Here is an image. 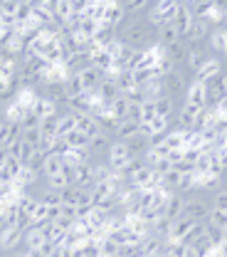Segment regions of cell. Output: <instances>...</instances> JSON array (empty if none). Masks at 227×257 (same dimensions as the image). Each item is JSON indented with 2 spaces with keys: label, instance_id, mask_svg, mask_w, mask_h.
<instances>
[{
  "label": "cell",
  "instance_id": "cell-30",
  "mask_svg": "<svg viewBox=\"0 0 227 257\" xmlns=\"http://www.w3.org/2000/svg\"><path fill=\"white\" fill-rule=\"evenodd\" d=\"M178 40H183V35L178 32V28L173 25V23H168V25H163L158 28V45H173V42H178Z\"/></svg>",
  "mask_w": 227,
  "mask_h": 257
},
{
  "label": "cell",
  "instance_id": "cell-32",
  "mask_svg": "<svg viewBox=\"0 0 227 257\" xmlns=\"http://www.w3.org/2000/svg\"><path fill=\"white\" fill-rule=\"evenodd\" d=\"M42 242H45V237H42L40 227H37V225H28V227H25V252L40 247Z\"/></svg>",
  "mask_w": 227,
  "mask_h": 257
},
{
  "label": "cell",
  "instance_id": "cell-9",
  "mask_svg": "<svg viewBox=\"0 0 227 257\" xmlns=\"http://www.w3.org/2000/svg\"><path fill=\"white\" fill-rule=\"evenodd\" d=\"M72 186L92 188L94 186V163H79L72 168Z\"/></svg>",
  "mask_w": 227,
  "mask_h": 257
},
{
  "label": "cell",
  "instance_id": "cell-25",
  "mask_svg": "<svg viewBox=\"0 0 227 257\" xmlns=\"http://www.w3.org/2000/svg\"><path fill=\"white\" fill-rule=\"evenodd\" d=\"M193 20H195V15H193V10H190V5H180L178 13H175V18H173V25L178 28L180 35H185L188 28L193 25Z\"/></svg>",
  "mask_w": 227,
  "mask_h": 257
},
{
  "label": "cell",
  "instance_id": "cell-40",
  "mask_svg": "<svg viewBox=\"0 0 227 257\" xmlns=\"http://www.w3.org/2000/svg\"><path fill=\"white\" fill-rule=\"evenodd\" d=\"M67 144L69 149H89V136H84L82 131H72L67 136Z\"/></svg>",
  "mask_w": 227,
  "mask_h": 257
},
{
  "label": "cell",
  "instance_id": "cell-24",
  "mask_svg": "<svg viewBox=\"0 0 227 257\" xmlns=\"http://www.w3.org/2000/svg\"><path fill=\"white\" fill-rule=\"evenodd\" d=\"M8 149V156H13V159H18L20 163H28V159H30V154H33L35 149L30 146V144H25L23 139H18V141H13V144H8L5 146Z\"/></svg>",
  "mask_w": 227,
  "mask_h": 257
},
{
  "label": "cell",
  "instance_id": "cell-49",
  "mask_svg": "<svg viewBox=\"0 0 227 257\" xmlns=\"http://www.w3.org/2000/svg\"><path fill=\"white\" fill-rule=\"evenodd\" d=\"M178 3H180V5H193L195 0H178Z\"/></svg>",
  "mask_w": 227,
  "mask_h": 257
},
{
  "label": "cell",
  "instance_id": "cell-8",
  "mask_svg": "<svg viewBox=\"0 0 227 257\" xmlns=\"http://www.w3.org/2000/svg\"><path fill=\"white\" fill-rule=\"evenodd\" d=\"M153 101H156V114H158L161 119H168L170 126H173V119L178 116L183 101H178V99H173V96H168V94L158 96V99H153Z\"/></svg>",
  "mask_w": 227,
  "mask_h": 257
},
{
  "label": "cell",
  "instance_id": "cell-1",
  "mask_svg": "<svg viewBox=\"0 0 227 257\" xmlns=\"http://www.w3.org/2000/svg\"><path fill=\"white\" fill-rule=\"evenodd\" d=\"M116 37L131 50H148L158 45V28L146 15H133L124 20V25L116 30Z\"/></svg>",
  "mask_w": 227,
  "mask_h": 257
},
{
  "label": "cell",
  "instance_id": "cell-41",
  "mask_svg": "<svg viewBox=\"0 0 227 257\" xmlns=\"http://www.w3.org/2000/svg\"><path fill=\"white\" fill-rule=\"evenodd\" d=\"M23 141L30 144L33 149H40V141H42V128H23Z\"/></svg>",
  "mask_w": 227,
  "mask_h": 257
},
{
  "label": "cell",
  "instance_id": "cell-29",
  "mask_svg": "<svg viewBox=\"0 0 227 257\" xmlns=\"http://www.w3.org/2000/svg\"><path fill=\"white\" fill-rule=\"evenodd\" d=\"M151 3L153 0H121V5H124V10H126L129 18H133V15H146L151 10Z\"/></svg>",
  "mask_w": 227,
  "mask_h": 257
},
{
  "label": "cell",
  "instance_id": "cell-3",
  "mask_svg": "<svg viewBox=\"0 0 227 257\" xmlns=\"http://www.w3.org/2000/svg\"><path fill=\"white\" fill-rule=\"evenodd\" d=\"M104 161L109 163V168H111L114 173H124V168L133 161V151L129 149L126 141H116V139H114V144L109 146V151H106Z\"/></svg>",
  "mask_w": 227,
  "mask_h": 257
},
{
  "label": "cell",
  "instance_id": "cell-13",
  "mask_svg": "<svg viewBox=\"0 0 227 257\" xmlns=\"http://www.w3.org/2000/svg\"><path fill=\"white\" fill-rule=\"evenodd\" d=\"M163 55L175 64L178 69H183V67H185V60H188V42L178 40V42H173V45H165V47H163Z\"/></svg>",
  "mask_w": 227,
  "mask_h": 257
},
{
  "label": "cell",
  "instance_id": "cell-2",
  "mask_svg": "<svg viewBox=\"0 0 227 257\" xmlns=\"http://www.w3.org/2000/svg\"><path fill=\"white\" fill-rule=\"evenodd\" d=\"M185 213L183 215H188L190 220H197V223H205L207 220V215H210V210H212V203H210V195H205L202 191H190L185 193Z\"/></svg>",
  "mask_w": 227,
  "mask_h": 257
},
{
  "label": "cell",
  "instance_id": "cell-26",
  "mask_svg": "<svg viewBox=\"0 0 227 257\" xmlns=\"http://www.w3.org/2000/svg\"><path fill=\"white\" fill-rule=\"evenodd\" d=\"M114 40H116V28H114V25H106V23H101L97 35L92 37V42L99 45V47H109Z\"/></svg>",
  "mask_w": 227,
  "mask_h": 257
},
{
  "label": "cell",
  "instance_id": "cell-23",
  "mask_svg": "<svg viewBox=\"0 0 227 257\" xmlns=\"http://www.w3.org/2000/svg\"><path fill=\"white\" fill-rule=\"evenodd\" d=\"M89 64H92L89 52H72V57L65 62V69H67V74H79V72L87 69Z\"/></svg>",
  "mask_w": 227,
  "mask_h": 257
},
{
  "label": "cell",
  "instance_id": "cell-33",
  "mask_svg": "<svg viewBox=\"0 0 227 257\" xmlns=\"http://www.w3.org/2000/svg\"><path fill=\"white\" fill-rule=\"evenodd\" d=\"M131 77L138 87H146L151 79H156V72H153V67H138V69H131Z\"/></svg>",
  "mask_w": 227,
  "mask_h": 257
},
{
  "label": "cell",
  "instance_id": "cell-15",
  "mask_svg": "<svg viewBox=\"0 0 227 257\" xmlns=\"http://www.w3.org/2000/svg\"><path fill=\"white\" fill-rule=\"evenodd\" d=\"M30 109H33L40 119H50V116H57V114H60V109H57V106H55L45 94H35Z\"/></svg>",
  "mask_w": 227,
  "mask_h": 257
},
{
  "label": "cell",
  "instance_id": "cell-5",
  "mask_svg": "<svg viewBox=\"0 0 227 257\" xmlns=\"http://www.w3.org/2000/svg\"><path fill=\"white\" fill-rule=\"evenodd\" d=\"M210 60V50H207V45L205 42H195V45H188V60H185V67H183V72L188 74V77H193L195 72L202 67V64Z\"/></svg>",
  "mask_w": 227,
  "mask_h": 257
},
{
  "label": "cell",
  "instance_id": "cell-20",
  "mask_svg": "<svg viewBox=\"0 0 227 257\" xmlns=\"http://www.w3.org/2000/svg\"><path fill=\"white\" fill-rule=\"evenodd\" d=\"M79 77H82V84H84V89H87V92H97V87L104 82V72L97 69L94 64H89L87 69H82V72H79Z\"/></svg>",
  "mask_w": 227,
  "mask_h": 257
},
{
  "label": "cell",
  "instance_id": "cell-37",
  "mask_svg": "<svg viewBox=\"0 0 227 257\" xmlns=\"http://www.w3.org/2000/svg\"><path fill=\"white\" fill-rule=\"evenodd\" d=\"M205 223H207V225H212V227H220V230H225V227H227V210H220V208H212Z\"/></svg>",
  "mask_w": 227,
  "mask_h": 257
},
{
  "label": "cell",
  "instance_id": "cell-7",
  "mask_svg": "<svg viewBox=\"0 0 227 257\" xmlns=\"http://www.w3.org/2000/svg\"><path fill=\"white\" fill-rule=\"evenodd\" d=\"M212 23H210V18H195L193 25L188 28V32L183 35V42H188V45H195V42H205L207 37H210V32H212Z\"/></svg>",
  "mask_w": 227,
  "mask_h": 257
},
{
  "label": "cell",
  "instance_id": "cell-27",
  "mask_svg": "<svg viewBox=\"0 0 227 257\" xmlns=\"http://www.w3.org/2000/svg\"><path fill=\"white\" fill-rule=\"evenodd\" d=\"M129 109H131V104H129V99H126L124 94H119L111 104H109V106H106V111H109L114 119H119V121L129 116Z\"/></svg>",
  "mask_w": 227,
  "mask_h": 257
},
{
  "label": "cell",
  "instance_id": "cell-18",
  "mask_svg": "<svg viewBox=\"0 0 227 257\" xmlns=\"http://www.w3.org/2000/svg\"><path fill=\"white\" fill-rule=\"evenodd\" d=\"M89 60H92V64H94L97 69H101V72H109V69L114 67V57H111L104 47L94 45V42H92V47H89Z\"/></svg>",
  "mask_w": 227,
  "mask_h": 257
},
{
  "label": "cell",
  "instance_id": "cell-6",
  "mask_svg": "<svg viewBox=\"0 0 227 257\" xmlns=\"http://www.w3.org/2000/svg\"><path fill=\"white\" fill-rule=\"evenodd\" d=\"M227 69V62L222 60V57H215V55H210V60L202 64L197 72L193 74V79H197V82H202V84H207V82H212L215 77H220L222 72Z\"/></svg>",
  "mask_w": 227,
  "mask_h": 257
},
{
  "label": "cell",
  "instance_id": "cell-35",
  "mask_svg": "<svg viewBox=\"0 0 227 257\" xmlns=\"http://www.w3.org/2000/svg\"><path fill=\"white\" fill-rule=\"evenodd\" d=\"M156 116H158V114H156V101H153V99H146V101L141 104V126H148Z\"/></svg>",
  "mask_w": 227,
  "mask_h": 257
},
{
  "label": "cell",
  "instance_id": "cell-44",
  "mask_svg": "<svg viewBox=\"0 0 227 257\" xmlns=\"http://www.w3.org/2000/svg\"><path fill=\"white\" fill-rule=\"evenodd\" d=\"M205 235L212 240V245H222V242H225V237H222V230H220V227L205 225Z\"/></svg>",
  "mask_w": 227,
  "mask_h": 257
},
{
  "label": "cell",
  "instance_id": "cell-34",
  "mask_svg": "<svg viewBox=\"0 0 227 257\" xmlns=\"http://www.w3.org/2000/svg\"><path fill=\"white\" fill-rule=\"evenodd\" d=\"M190 10H193L195 18H210L215 13V0H195Z\"/></svg>",
  "mask_w": 227,
  "mask_h": 257
},
{
  "label": "cell",
  "instance_id": "cell-19",
  "mask_svg": "<svg viewBox=\"0 0 227 257\" xmlns=\"http://www.w3.org/2000/svg\"><path fill=\"white\" fill-rule=\"evenodd\" d=\"M141 131V121H136V119H121L119 124H116V128H114V139L116 141H129L131 136H136Z\"/></svg>",
  "mask_w": 227,
  "mask_h": 257
},
{
  "label": "cell",
  "instance_id": "cell-46",
  "mask_svg": "<svg viewBox=\"0 0 227 257\" xmlns=\"http://www.w3.org/2000/svg\"><path fill=\"white\" fill-rule=\"evenodd\" d=\"M217 111H220V116H225V119H227V96L220 101V104H217Z\"/></svg>",
  "mask_w": 227,
  "mask_h": 257
},
{
  "label": "cell",
  "instance_id": "cell-38",
  "mask_svg": "<svg viewBox=\"0 0 227 257\" xmlns=\"http://www.w3.org/2000/svg\"><path fill=\"white\" fill-rule=\"evenodd\" d=\"M45 223H50L47 220V205L42 203V200H37V205H35V210H33V215H30V225H45Z\"/></svg>",
  "mask_w": 227,
  "mask_h": 257
},
{
  "label": "cell",
  "instance_id": "cell-17",
  "mask_svg": "<svg viewBox=\"0 0 227 257\" xmlns=\"http://www.w3.org/2000/svg\"><path fill=\"white\" fill-rule=\"evenodd\" d=\"M23 166H25V163H20L18 159L8 156V159H5V163L0 166V183H15V181L20 178Z\"/></svg>",
  "mask_w": 227,
  "mask_h": 257
},
{
  "label": "cell",
  "instance_id": "cell-45",
  "mask_svg": "<svg viewBox=\"0 0 227 257\" xmlns=\"http://www.w3.org/2000/svg\"><path fill=\"white\" fill-rule=\"evenodd\" d=\"M62 210H65V205H47V220L50 223L60 220L62 218Z\"/></svg>",
  "mask_w": 227,
  "mask_h": 257
},
{
  "label": "cell",
  "instance_id": "cell-31",
  "mask_svg": "<svg viewBox=\"0 0 227 257\" xmlns=\"http://www.w3.org/2000/svg\"><path fill=\"white\" fill-rule=\"evenodd\" d=\"M65 156L62 154H47V161H45V171H42V176L47 178V176H55V173H60L62 168H65Z\"/></svg>",
  "mask_w": 227,
  "mask_h": 257
},
{
  "label": "cell",
  "instance_id": "cell-43",
  "mask_svg": "<svg viewBox=\"0 0 227 257\" xmlns=\"http://www.w3.org/2000/svg\"><path fill=\"white\" fill-rule=\"evenodd\" d=\"M20 124H23V128H37V126H40V124H42V119H40V116L35 114L33 109H28Z\"/></svg>",
  "mask_w": 227,
  "mask_h": 257
},
{
  "label": "cell",
  "instance_id": "cell-16",
  "mask_svg": "<svg viewBox=\"0 0 227 257\" xmlns=\"http://www.w3.org/2000/svg\"><path fill=\"white\" fill-rule=\"evenodd\" d=\"M92 94H97L99 101H101V104H104V109H106V106H109V104H111L116 96L121 94V92H119V87H116V79H109V77H104V82L99 84L97 92H92Z\"/></svg>",
  "mask_w": 227,
  "mask_h": 257
},
{
  "label": "cell",
  "instance_id": "cell-4",
  "mask_svg": "<svg viewBox=\"0 0 227 257\" xmlns=\"http://www.w3.org/2000/svg\"><path fill=\"white\" fill-rule=\"evenodd\" d=\"M190 79H193V77H188L183 69H175V72H170L168 77H163V89H165V94L168 96L183 101V99H185V92H188Z\"/></svg>",
  "mask_w": 227,
  "mask_h": 257
},
{
  "label": "cell",
  "instance_id": "cell-51",
  "mask_svg": "<svg viewBox=\"0 0 227 257\" xmlns=\"http://www.w3.org/2000/svg\"><path fill=\"white\" fill-rule=\"evenodd\" d=\"M222 60H225V62H227V50H225V55H222Z\"/></svg>",
  "mask_w": 227,
  "mask_h": 257
},
{
  "label": "cell",
  "instance_id": "cell-39",
  "mask_svg": "<svg viewBox=\"0 0 227 257\" xmlns=\"http://www.w3.org/2000/svg\"><path fill=\"white\" fill-rule=\"evenodd\" d=\"M30 20H33V5L20 3V8H18V13H15V25L20 28V25H28Z\"/></svg>",
  "mask_w": 227,
  "mask_h": 257
},
{
  "label": "cell",
  "instance_id": "cell-36",
  "mask_svg": "<svg viewBox=\"0 0 227 257\" xmlns=\"http://www.w3.org/2000/svg\"><path fill=\"white\" fill-rule=\"evenodd\" d=\"M45 161H47V154H45V151H40V149H35L25 166H30L35 173H40V176H42V171H45Z\"/></svg>",
  "mask_w": 227,
  "mask_h": 257
},
{
  "label": "cell",
  "instance_id": "cell-28",
  "mask_svg": "<svg viewBox=\"0 0 227 257\" xmlns=\"http://www.w3.org/2000/svg\"><path fill=\"white\" fill-rule=\"evenodd\" d=\"M129 149L133 151V156H143L148 149H151V141H148V134H143V131H138L136 136H131L129 141Z\"/></svg>",
  "mask_w": 227,
  "mask_h": 257
},
{
  "label": "cell",
  "instance_id": "cell-47",
  "mask_svg": "<svg viewBox=\"0 0 227 257\" xmlns=\"http://www.w3.org/2000/svg\"><path fill=\"white\" fill-rule=\"evenodd\" d=\"M8 257H28V252H25V250H20V252H13V255H8Z\"/></svg>",
  "mask_w": 227,
  "mask_h": 257
},
{
  "label": "cell",
  "instance_id": "cell-14",
  "mask_svg": "<svg viewBox=\"0 0 227 257\" xmlns=\"http://www.w3.org/2000/svg\"><path fill=\"white\" fill-rule=\"evenodd\" d=\"M111 144H114V136L106 134V131H101V134H97L94 139H89V154H92L97 161H101L106 156V151H109Z\"/></svg>",
  "mask_w": 227,
  "mask_h": 257
},
{
  "label": "cell",
  "instance_id": "cell-48",
  "mask_svg": "<svg viewBox=\"0 0 227 257\" xmlns=\"http://www.w3.org/2000/svg\"><path fill=\"white\" fill-rule=\"evenodd\" d=\"M220 181H222V186H227V168L222 171V176H220Z\"/></svg>",
  "mask_w": 227,
  "mask_h": 257
},
{
  "label": "cell",
  "instance_id": "cell-22",
  "mask_svg": "<svg viewBox=\"0 0 227 257\" xmlns=\"http://www.w3.org/2000/svg\"><path fill=\"white\" fill-rule=\"evenodd\" d=\"M197 220H190L188 215H180L178 220H173L170 223V232H168V237H173V240H185L188 237V232L193 230V225Z\"/></svg>",
  "mask_w": 227,
  "mask_h": 257
},
{
  "label": "cell",
  "instance_id": "cell-10",
  "mask_svg": "<svg viewBox=\"0 0 227 257\" xmlns=\"http://www.w3.org/2000/svg\"><path fill=\"white\" fill-rule=\"evenodd\" d=\"M185 200H188L185 193H170L168 200H165V205H163V215L168 220H178L185 213Z\"/></svg>",
  "mask_w": 227,
  "mask_h": 257
},
{
  "label": "cell",
  "instance_id": "cell-21",
  "mask_svg": "<svg viewBox=\"0 0 227 257\" xmlns=\"http://www.w3.org/2000/svg\"><path fill=\"white\" fill-rule=\"evenodd\" d=\"M77 131H82L84 136L94 139V136H97V134H101L104 128L99 126L97 116H92V114H77Z\"/></svg>",
  "mask_w": 227,
  "mask_h": 257
},
{
  "label": "cell",
  "instance_id": "cell-11",
  "mask_svg": "<svg viewBox=\"0 0 227 257\" xmlns=\"http://www.w3.org/2000/svg\"><path fill=\"white\" fill-rule=\"evenodd\" d=\"M183 104H193V106H207V84H202V82H197V79H190V84H188V92H185Z\"/></svg>",
  "mask_w": 227,
  "mask_h": 257
},
{
  "label": "cell",
  "instance_id": "cell-50",
  "mask_svg": "<svg viewBox=\"0 0 227 257\" xmlns=\"http://www.w3.org/2000/svg\"><path fill=\"white\" fill-rule=\"evenodd\" d=\"M222 237H225V242H227V227H225V230H222Z\"/></svg>",
  "mask_w": 227,
  "mask_h": 257
},
{
  "label": "cell",
  "instance_id": "cell-42",
  "mask_svg": "<svg viewBox=\"0 0 227 257\" xmlns=\"http://www.w3.org/2000/svg\"><path fill=\"white\" fill-rule=\"evenodd\" d=\"M210 203H212V208L227 210V186H220L217 191H212V195H210Z\"/></svg>",
  "mask_w": 227,
  "mask_h": 257
},
{
  "label": "cell",
  "instance_id": "cell-12",
  "mask_svg": "<svg viewBox=\"0 0 227 257\" xmlns=\"http://www.w3.org/2000/svg\"><path fill=\"white\" fill-rule=\"evenodd\" d=\"M205 45H207V50H210V55H215V57H222L227 50V28H212L210 32V37L205 40Z\"/></svg>",
  "mask_w": 227,
  "mask_h": 257
}]
</instances>
